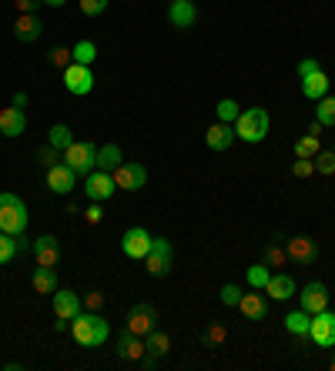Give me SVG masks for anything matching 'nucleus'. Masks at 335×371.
Segmentation results:
<instances>
[{
    "label": "nucleus",
    "mask_w": 335,
    "mask_h": 371,
    "mask_svg": "<svg viewBox=\"0 0 335 371\" xmlns=\"http://www.w3.org/2000/svg\"><path fill=\"white\" fill-rule=\"evenodd\" d=\"M34 291L37 294H54V291H57V275H54V267H44V265L34 267Z\"/></svg>",
    "instance_id": "nucleus-27"
},
{
    "label": "nucleus",
    "mask_w": 335,
    "mask_h": 371,
    "mask_svg": "<svg viewBox=\"0 0 335 371\" xmlns=\"http://www.w3.org/2000/svg\"><path fill=\"white\" fill-rule=\"evenodd\" d=\"M151 234L144 231V228H128L124 231V238H121V251L128 258H134V261H144V255L151 251Z\"/></svg>",
    "instance_id": "nucleus-11"
},
{
    "label": "nucleus",
    "mask_w": 335,
    "mask_h": 371,
    "mask_svg": "<svg viewBox=\"0 0 335 371\" xmlns=\"http://www.w3.org/2000/svg\"><path fill=\"white\" fill-rule=\"evenodd\" d=\"M285 328H288V335H295V338H309V328H312V314L305 311V308H299V311L285 314Z\"/></svg>",
    "instance_id": "nucleus-25"
},
{
    "label": "nucleus",
    "mask_w": 335,
    "mask_h": 371,
    "mask_svg": "<svg viewBox=\"0 0 335 371\" xmlns=\"http://www.w3.org/2000/svg\"><path fill=\"white\" fill-rule=\"evenodd\" d=\"M71 54H74V64H87L91 67V60L97 57V47H94V40H77Z\"/></svg>",
    "instance_id": "nucleus-31"
},
{
    "label": "nucleus",
    "mask_w": 335,
    "mask_h": 371,
    "mask_svg": "<svg viewBox=\"0 0 335 371\" xmlns=\"http://www.w3.org/2000/svg\"><path fill=\"white\" fill-rule=\"evenodd\" d=\"M40 34H44V23H40L37 13H17V21H13V37H17L21 44H34Z\"/></svg>",
    "instance_id": "nucleus-17"
},
{
    "label": "nucleus",
    "mask_w": 335,
    "mask_h": 371,
    "mask_svg": "<svg viewBox=\"0 0 335 371\" xmlns=\"http://www.w3.org/2000/svg\"><path fill=\"white\" fill-rule=\"evenodd\" d=\"M13 7H17V13H37L40 0H13Z\"/></svg>",
    "instance_id": "nucleus-46"
},
{
    "label": "nucleus",
    "mask_w": 335,
    "mask_h": 371,
    "mask_svg": "<svg viewBox=\"0 0 335 371\" xmlns=\"http://www.w3.org/2000/svg\"><path fill=\"white\" fill-rule=\"evenodd\" d=\"M40 4H48V7H64L67 0H40Z\"/></svg>",
    "instance_id": "nucleus-49"
},
{
    "label": "nucleus",
    "mask_w": 335,
    "mask_h": 371,
    "mask_svg": "<svg viewBox=\"0 0 335 371\" xmlns=\"http://www.w3.org/2000/svg\"><path fill=\"white\" fill-rule=\"evenodd\" d=\"M124 161V151H121L118 144H104V148H97V171H114L118 164Z\"/></svg>",
    "instance_id": "nucleus-26"
},
{
    "label": "nucleus",
    "mask_w": 335,
    "mask_h": 371,
    "mask_svg": "<svg viewBox=\"0 0 335 371\" xmlns=\"http://www.w3.org/2000/svg\"><path fill=\"white\" fill-rule=\"evenodd\" d=\"M218 121H225V124H235L238 121V114H241V107H238V101H231V97H225V101H218Z\"/></svg>",
    "instance_id": "nucleus-32"
},
{
    "label": "nucleus",
    "mask_w": 335,
    "mask_h": 371,
    "mask_svg": "<svg viewBox=\"0 0 335 371\" xmlns=\"http://www.w3.org/2000/svg\"><path fill=\"white\" fill-rule=\"evenodd\" d=\"M81 294L71 288H57L54 291V314L57 318H64V321H74L77 314H81Z\"/></svg>",
    "instance_id": "nucleus-14"
},
{
    "label": "nucleus",
    "mask_w": 335,
    "mask_h": 371,
    "mask_svg": "<svg viewBox=\"0 0 335 371\" xmlns=\"http://www.w3.org/2000/svg\"><path fill=\"white\" fill-rule=\"evenodd\" d=\"M17 258V241H13L11 234L0 231V265H7V261H13Z\"/></svg>",
    "instance_id": "nucleus-37"
},
{
    "label": "nucleus",
    "mask_w": 335,
    "mask_h": 371,
    "mask_svg": "<svg viewBox=\"0 0 335 371\" xmlns=\"http://www.w3.org/2000/svg\"><path fill=\"white\" fill-rule=\"evenodd\" d=\"M309 338L319 345V348H335V311H319L312 314V328H309Z\"/></svg>",
    "instance_id": "nucleus-9"
},
{
    "label": "nucleus",
    "mask_w": 335,
    "mask_h": 371,
    "mask_svg": "<svg viewBox=\"0 0 335 371\" xmlns=\"http://www.w3.org/2000/svg\"><path fill=\"white\" fill-rule=\"evenodd\" d=\"M329 368H332V371H335V358H332V365H329Z\"/></svg>",
    "instance_id": "nucleus-50"
},
{
    "label": "nucleus",
    "mask_w": 335,
    "mask_h": 371,
    "mask_svg": "<svg viewBox=\"0 0 335 371\" xmlns=\"http://www.w3.org/2000/svg\"><path fill=\"white\" fill-rule=\"evenodd\" d=\"M60 154H64V151H57V148H50V144H44V148H40V151L34 154V161L40 164L44 171H48V167H54V164H60V161H64Z\"/></svg>",
    "instance_id": "nucleus-34"
},
{
    "label": "nucleus",
    "mask_w": 335,
    "mask_h": 371,
    "mask_svg": "<svg viewBox=\"0 0 335 371\" xmlns=\"http://www.w3.org/2000/svg\"><path fill=\"white\" fill-rule=\"evenodd\" d=\"M34 261L44 267H57L60 265V241L54 234H40L34 241Z\"/></svg>",
    "instance_id": "nucleus-15"
},
{
    "label": "nucleus",
    "mask_w": 335,
    "mask_h": 371,
    "mask_svg": "<svg viewBox=\"0 0 335 371\" xmlns=\"http://www.w3.org/2000/svg\"><path fill=\"white\" fill-rule=\"evenodd\" d=\"M302 94L309 97V101H319L329 94V77H325V70H315L309 77H302Z\"/></svg>",
    "instance_id": "nucleus-24"
},
{
    "label": "nucleus",
    "mask_w": 335,
    "mask_h": 371,
    "mask_svg": "<svg viewBox=\"0 0 335 371\" xmlns=\"http://www.w3.org/2000/svg\"><path fill=\"white\" fill-rule=\"evenodd\" d=\"M84 304H87V311H101V308H104V294H101V291H91Z\"/></svg>",
    "instance_id": "nucleus-45"
},
{
    "label": "nucleus",
    "mask_w": 335,
    "mask_h": 371,
    "mask_svg": "<svg viewBox=\"0 0 335 371\" xmlns=\"http://www.w3.org/2000/svg\"><path fill=\"white\" fill-rule=\"evenodd\" d=\"M64 164L74 167L77 175L87 177L91 171H97V148L91 144V140H87V144H84V140H74L71 148L64 151Z\"/></svg>",
    "instance_id": "nucleus-4"
},
{
    "label": "nucleus",
    "mask_w": 335,
    "mask_h": 371,
    "mask_svg": "<svg viewBox=\"0 0 335 371\" xmlns=\"http://www.w3.org/2000/svg\"><path fill=\"white\" fill-rule=\"evenodd\" d=\"M48 187L54 194H71L74 187H77V171L67 167L64 161L54 164V167H48Z\"/></svg>",
    "instance_id": "nucleus-12"
},
{
    "label": "nucleus",
    "mask_w": 335,
    "mask_h": 371,
    "mask_svg": "<svg viewBox=\"0 0 335 371\" xmlns=\"http://www.w3.org/2000/svg\"><path fill=\"white\" fill-rule=\"evenodd\" d=\"M204 140H208L212 151H228L235 144V128L225 124V121H218V124H212V128L204 131Z\"/></svg>",
    "instance_id": "nucleus-21"
},
{
    "label": "nucleus",
    "mask_w": 335,
    "mask_h": 371,
    "mask_svg": "<svg viewBox=\"0 0 335 371\" xmlns=\"http://www.w3.org/2000/svg\"><path fill=\"white\" fill-rule=\"evenodd\" d=\"M158 328V311H155V304H134L131 311H128V321H124V331H131V335H141L148 338L151 331Z\"/></svg>",
    "instance_id": "nucleus-6"
},
{
    "label": "nucleus",
    "mask_w": 335,
    "mask_h": 371,
    "mask_svg": "<svg viewBox=\"0 0 335 371\" xmlns=\"http://www.w3.org/2000/svg\"><path fill=\"white\" fill-rule=\"evenodd\" d=\"M319 151H322V148H319V138H312V134L295 140V157H315Z\"/></svg>",
    "instance_id": "nucleus-35"
},
{
    "label": "nucleus",
    "mask_w": 335,
    "mask_h": 371,
    "mask_svg": "<svg viewBox=\"0 0 335 371\" xmlns=\"http://www.w3.org/2000/svg\"><path fill=\"white\" fill-rule=\"evenodd\" d=\"M111 177H114V187H121V191H141L148 184V171L141 164H131V161H121L111 171Z\"/></svg>",
    "instance_id": "nucleus-8"
},
{
    "label": "nucleus",
    "mask_w": 335,
    "mask_h": 371,
    "mask_svg": "<svg viewBox=\"0 0 335 371\" xmlns=\"http://www.w3.org/2000/svg\"><path fill=\"white\" fill-rule=\"evenodd\" d=\"M268 128H272L268 111H265V107H248V111H241L238 121H235V138L248 140V144H258V140H265Z\"/></svg>",
    "instance_id": "nucleus-2"
},
{
    "label": "nucleus",
    "mask_w": 335,
    "mask_h": 371,
    "mask_svg": "<svg viewBox=\"0 0 335 371\" xmlns=\"http://www.w3.org/2000/svg\"><path fill=\"white\" fill-rule=\"evenodd\" d=\"M171 261H175V248L168 238H155L151 241V251L144 255V267H148V275H155V278H165L168 271H171Z\"/></svg>",
    "instance_id": "nucleus-5"
},
{
    "label": "nucleus",
    "mask_w": 335,
    "mask_h": 371,
    "mask_svg": "<svg viewBox=\"0 0 335 371\" xmlns=\"http://www.w3.org/2000/svg\"><path fill=\"white\" fill-rule=\"evenodd\" d=\"M262 291L268 298H275V301H288V298L295 294V278H292V275H272Z\"/></svg>",
    "instance_id": "nucleus-23"
},
{
    "label": "nucleus",
    "mask_w": 335,
    "mask_h": 371,
    "mask_svg": "<svg viewBox=\"0 0 335 371\" xmlns=\"http://www.w3.org/2000/svg\"><path fill=\"white\" fill-rule=\"evenodd\" d=\"M302 308L309 314H319L329 308V288H325L322 281H312V284L302 288Z\"/></svg>",
    "instance_id": "nucleus-18"
},
{
    "label": "nucleus",
    "mask_w": 335,
    "mask_h": 371,
    "mask_svg": "<svg viewBox=\"0 0 335 371\" xmlns=\"http://www.w3.org/2000/svg\"><path fill=\"white\" fill-rule=\"evenodd\" d=\"M111 0H81V13L84 17H97V13L108 11Z\"/></svg>",
    "instance_id": "nucleus-40"
},
{
    "label": "nucleus",
    "mask_w": 335,
    "mask_h": 371,
    "mask_svg": "<svg viewBox=\"0 0 335 371\" xmlns=\"http://www.w3.org/2000/svg\"><path fill=\"white\" fill-rule=\"evenodd\" d=\"M48 144L50 148H57V151H67L74 144V131L67 128V124H54V128L48 131Z\"/></svg>",
    "instance_id": "nucleus-29"
},
{
    "label": "nucleus",
    "mask_w": 335,
    "mask_h": 371,
    "mask_svg": "<svg viewBox=\"0 0 335 371\" xmlns=\"http://www.w3.org/2000/svg\"><path fill=\"white\" fill-rule=\"evenodd\" d=\"M24 128H27L24 107H4V111H0V134H4V138H21Z\"/></svg>",
    "instance_id": "nucleus-20"
},
{
    "label": "nucleus",
    "mask_w": 335,
    "mask_h": 371,
    "mask_svg": "<svg viewBox=\"0 0 335 371\" xmlns=\"http://www.w3.org/2000/svg\"><path fill=\"white\" fill-rule=\"evenodd\" d=\"M292 175H295V177L315 175V161H312V157H295V164H292Z\"/></svg>",
    "instance_id": "nucleus-41"
},
{
    "label": "nucleus",
    "mask_w": 335,
    "mask_h": 371,
    "mask_svg": "<svg viewBox=\"0 0 335 371\" xmlns=\"http://www.w3.org/2000/svg\"><path fill=\"white\" fill-rule=\"evenodd\" d=\"M225 338H228V331H225L221 325H212V328H208V341H212V345H221Z\"/></svg>",
    "instance_id": "nucleus-47"
},
{
    "label": "nucleus",
    "mask_w": 335,
    "mask_h": 371,
    "mask_svg": "<svg viewBox=\"0 0 335 371\" xmlns=\"http://www.w3.org/2000/svg\"><path fill=\"white\" fill-rule=\"evenodd\" d=\"M84 221H87L91 228H97V224L104 221V211H101V201H94V204H87V211H84Z\"/></svg>",
    "instance_id": "nucleus-43"
},
{
    "label": "nucleus",
    "mask_w": 335,
    "mask_h": 371,
    "mask_svg": "<svg viewBox=\"0 0 335 371\" xmlns=\"http://www.w3.org/2000/svg\"><path fill=\"white\" fill-rule=\"evenodd\" d=\"M238 301H241V288H238V284H225V288H221V304L238 308Z\"/></svg>",
    "instance_id": "nucleus-42"
},
{
    "label": "nucleus",
    "mask_w": 335,
    "mask_h": 371,
    "mask_svg": "<svg viewBox=\"0 0 335 371\" xmlns=\"http://www.w3.org/2000/svg\"><path fill=\"white\" fill-rule=\"evenodd\" d=\"M144 345H148V351H151V355H158V358H161V355H168V351H171V338L165 335V331H151V335L144 338Z\"/></svg>",
    "instance_id": "nucleus-30"
},
{
    "label": "nucleus",
    "mask_w": 335,
    "mask_h": 371,
    "mask_svg": "<svg viewBox=\"0 0 335 371\" xmlns=\"http://www.w3.org/2000/svg\"><path fill=\"white\" fill-rule=\"evenodd\" d=\"M268 278H272V267L268 265H251L248 267V284L255 291H262L265 284H268Z\"/></svg>",
    "instance_id": "nucleus-33"
},
{
    "label": "nucleus",
    "mask_w": 335,
    "mask_h": 371,
    "mask_svg": "<svg viewBox=\"0 0 335 371\" xmlns=\"http://www.w3.org/2000/svg\"><path fill=\"white\" fill-rule=\"evenodd\" d=\"M64 87L74 94V97H84V94L94 91V74L87 64H71L64 67Z\"/></svg>",
    "instance_id": "nucleus-10"
},
{
    "label": "nucleus",
    "mask_w": 335,
    "mask_h": 371,
    "mask_svg": "<svg viewBox=\"0 0 335 371\" xmlns=\"http://www.w3.org/2000/svg\"><path fill=\"white\" fill-rule=\"evenodd\" d=\"M295 70H299V77H309V74H315V70H322V67H319V60L315 57H305V60H299V67Z\"/></svg>",
    "instance_id": "nucleus-44"
},
{
    "label": "nucleus",
    "mask_w": 335,
    "mask_h": 371,
    "mask_svg": "<svg viewBox=\"0 0 335 371\" xmlns=\"http://www.w3.org/2000/svg\"><path fill=\"white\" fill-rule=\"evenodd\" d=\"M48 60H50V64H54V67H60V70H64V67H71V64H74V54H71V50H67V47H54Z\"/></svg>",
    "instance_id": "nucleus-39"
},
{
    "label": "nucleus",
    "mask_w": 335,
    "mask_h": 371,
    "mask_svg": "<svg viewBox=\"0 0 335 371\" xmlns=\"http://www.w3.org/2000/svg\"><path fill=\"white\" fill-rule=\"evenodd\" d=\"M84 191H87V201H108L114 194V177L108 171H91L84 177Z\"/></svg>",
    "instance_id": "nucleus-13"
},
{
    "label": "nucleus",
    "mask_w": 335,
    "mask_h": 371,
    "mask_svg": "<svg viewBox=\"0 0 335 371\" xmlns=\"http://www.w3.org/2000/svg\"><path fill=\"white\" fill-rule=\"evenodd\" d=\"M114 351H118L121 361H141L148 355V345H144L141 335H131V331H124V335L114 341Z\"/></svg>",
    "instance_id": "nucleus-16"
},
{
    "label": "nucleus",
    "mask_w": 335,
    "mask_h": 371,
    "mask_svg": "<svg viewBox=\"0 0 335 371\" xmlns=\"http://www.w3.org/2000/svg\"><path fill=\"white\" fill-rule=\"evenodd\" d=\"M238 311L248 318V321H262L268 314V301H265L258 291H241V301H238Z\"/></svg>",
    "instance_id": "nucleus-22"
},
{
    "label": "nucleus",
    "mask_w": 335,
    "mask_h": 371,
    "mask_svg": "<svg viewBox=\"0 0 335 371\" xmlns=\"http://www.w3.org/2000/svg\"><path fill=\"white\" fill-rule=\"evenodd\" d=\"M305 134H312V138H319V134H322V124H319V121H312V124H309V131H305Z\"/></svg>",
    "instance_id": "nucleus-48"
},
{
    "label": "nucleus",
    "mask_w": 335,
    "mask_h": 371,
    "mask_svg": "<svg viewBox=\"0 0 335 371\" xmlns=\"http://www.w3.org/2000/svg\"><path fill=\"white\" fill-rule=\"evenodd\" d=\"M71 335H74L77 345H84V348H97V345H104V341H108L111 325L97 311H81L71 321Z\"/></svg>",
    "instance_id": "nucleus-1"
},
{
    "label": "nucleus",
    "mask_w": 335,
    "mask_h": 371,
    "mask_svg": "<svg viewBox=\"0 0 335 371\" xmlns=\"http://www.w3.org/2000/svg\"><path fill=\"white\" fill-rule=\"evenodd\" d=\"M0 231L11 234V238H17V234L27 231L24 201H21L17 194H11V191H4V194H0Z\"/></svg>",
    "instance_id": "nucleus-3"
},
{
    "label": "nucleus",
    "mask_w": 335,
    "mask_h": 371,
    "mask_svg": "<svg viewBox=\"0 0 335 371\" xmlns=\"http://www.w3.org/2000/svg\"><path fill=\"white\" fill-rule=\"evenodd\" d=\"M315 175H335V151H319L315 154Z\"/></svg>",
    "instance_id": "nucleus-36"
},
{
    "label": "nucleus",
    "mask_w": 335,
    "mask_h": 371,
    "mask_svg": "<svg viewBox=\"0 0 335 371\" xmlns=\"http://www.w3.org/2000/svg\"><path fill=\"white\" fill-rule=\"evenodd\" d=\"M168 21H171V27H178V31L194 27V21H198V7H194L192 0H171V7H168Z\"/></svg>",
    "instance_id": "nucleus-19"
},
{
    "label": "nucleus",
    "mask_w": 335,
    "mask_h": 371,
    "mask_svg": "<svg viewBox=\"0 0 335 371\" xmlns=\"http://www.w3.org/2000/svg\"><path fill=\"white\" fill-rule=\"evenodd\" d=\"M285 261H288V251H285V248H278V244H272V248L265 251V261H262V265H268V267H282Z\"/></svg>",
    "instance_id": "nucleus-38"
},
{
    "label": "nucleus",
    "mask_w": 335,
    "mask_h": 371,
    "mask_svg": "<svg viewBox=\"0 0 335 371\" xmlns=\"http://www.w3.org/2000/svg\"><path fill=\"white\" fill-rule=\"evenodd\" d=\"M315 121L322 124V128H335V97L332 94H325L315 101Z\"/></svg>",
    "instance_id": "nucleus-28"
},
{
    "label": "nucleus",
    "mask_w": 335,
    "mask_h": 371,
    "mask_svg": "<svg viewBox=\"0 0 335 371\" xmlns=\"http://www.w3.org/2000/svg\"><path fill=\"white\" fill-rule=\"evenodd\" d=\"M285 251H288V261H295L302 267H312L319 261V244L312 241L309 234H295L285 241Z\"/></svg>",
    "instance_id": "nucleus-7"
}]
</instances>
